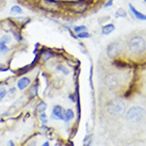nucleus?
<instances>
[{"label": "nucleus", "instance_id": "obj_1", "mask_svg": "<svg viewBox=\"0 0 146 146\" xmlns=\"http://www.w3.org/2000/svg\"><path fill=\"white\" fill-rule=\"evenodd\" d=\"M127 48L132 56H142L146 51V41L141 35H133L127 42Z\"/></svg>", "mask_w": 146, "mask_h": 146}, {"label": "nucleus", "instance_id": "obj_2", "mask_svg": "<svg viewBox=\"0 0 146 146\" xmlns=\"http://www.w3.org/2000/svg\"><path fill=\"white\" fill-rule=\"evenodd\" d=\"M106 111L114 117H121L126 112V105L121 98H113L111 99L107 106H106Z\"/></svg>", "mask_w": 146, "mask_h": 146}, {"label": "nucleus", "instance_id": "obj_3", "mask_svg": "<svg viewBox=\"0 0 146 146\" xmlns=\"http://www.w3.org/2000/svg\"><path fill=\"white\" fill-rule=\"evenodd\" d=\"M63 3L67 5L66 9L73 14H83L91 7L90 0H73V1L63 2Z\"/></svg>", "mask_w": 146, "mask_h": 146}, {"label": "nucleus", "instance_id": "obj_4", "mask_svg": "<svg viewBox=\"0 0 146 146\" xmlns=\"http://www.w3.org/2000/svg\"><path fill=\"white\" fill-rule=\"evenodd\" d=\"M145 109L140 106H133L126 112V118L129 122H141L145 116Z\"/></svg>", "mask_w": 146, "mask_h": 146}, {"label": "nucleus", "instance_id": "obj_5", "mask_svg": "<svg viewBox=\"0 0 146 146\" xmlns=\"http://www.w3.org/2000/svg\"><path fill=\"white\" fill-rule=\"evenodd\" d=\"M40 8L49 12H59L63 9V2L58 0H38Z\"/></svg>", "mask_w": 146, "mask_h": 146}, {"label": "nucleus", "instance_id": "obj_6", "mask_svg": "<svg viewBox=\"0 0 146 146\" xmlns=\"http://www.w3.org/2000/svg\"><path fill=\"white\" fill-rule=\"evenodd\" d=\"M122 51H123V45L119 41H115V42L110 43V44L107 46V50H106L107 56H108V58L111 59V60L116 59V58L122 53Z\"/></svg>", "mask_w": 146, "mask_h": 146}, {"label": "nucleus", "instance_id": "obj_7", "mask_svg": "<svg viewBox=\"0 0 146 146\" xmlns=\"http://www.w3.org/2000/svg\"><path fill=\"white\" fill-rule=\"evenodd\" d=\"M104 82H105L106 88L109 91H112V92L118 90V88L121 86V82H119L118 76H116L115 74H108L105 77Z\"/></svg>", "mask_w": 146, "mask_h": 146}, {"label": "nucleus", "instance_id": "obj_8", "mask_svg": "<svg viewBox=\"0 0 146 146\" xmlns=\"http://www.w3.org/2000/svg\"><path fill=\"white\" fill-rule=\"evenodd\" d=\"M64 112L65 110L63 109V107L60 105H56L52 108V112H51V118L52 119H61L63 121L64 119Z\"/></svg>", "mask_w": 146, "mask_h": 146}, {"label": "nucleus", "instance_id": "obj_9", "mask_svg": "<svg viewBox=\"0 0 146 146\" xmlns=\"http://www.w3.org/2000/svg\"><path fill=\"white\" fill-rule=\"evenodd\" d=\"M128 8H129L130 13L132 14V16H133L135 19L141 21H146V14H144V13H142V12H140L138 9L134 7L133 4L129 3V4H128Z\"/></svg>", "mask_w": 146, "mask_h": 146}, {"label": "nucleus", "instance_id": "obj_10", "mask_svg": "<svg viewBox=\"0 0 146 146\" xmlns=\"http://www.w3.org/2000/svg\"><path fill=\"white\" fill-rule=\"evenodd\" d=\"M30 83H31V79L29 77H21L17 81V89L19 91H24L30 85Z\"/></svg>", "mask_w": 146, "mask_h": 146}, {"label": "nucleus", "instance_id": "obj_11", "mask_svg": "<svg viewBox=\"0 0 146 146\" xmlns=\"http://www.w3.org/2000/svg\"><path fill=\"white\" fill-rule=\"evenodd\" d=\"M114 31H115V25L112 23L106 24L102 27V34H104V35H109L111 33H113Z\"/></svg>", "mask_w": 146, "mask_h": 146}, {"label": "nucleus", "instance_id": "obj_12", "mask_svg": "<svg viewBox=\"0 0 146 146\" xmlns=\"http://www.w3.org/2000/svg\"><path fill=\"white\" fill-rule=\"evenodd\" d=\"M53 57V52L51 51V50H42L41 51V54H40V59H41L42 61H48V60H50L51 58Z\"/></svg>", "mask_w": 146, "mask_h": 146}, {"label": "nucleus", "instance_id": "obj_13", "mask_svg": "<svg viewBox=\"0 0 146 146\" xmlns=\"http://www.w3.org/2000/svg\"><path fill=\"white\" fill-rule=\"evenodd\" d=\"M74 117H75V113H74L73 110H72V109L65 110V112H64V119H63L65 123H68L69 121H72Z\"/></svg>", "mask_w": 146, "mask_h": 146}, {"label": "nucleus", "instance_id": "obj_14", "mask_svg": "<svg viewBox=\"0 0 146 146\" xmlns=\"http://www.w3.org/2000/svg\"><path fill=\"white\" fill-rule=\"evenodd\" d=\"M47 109V104L45 102H38V105L36 106V108H35V111H36V113L41 114V113H44L45 111Z\"/></svg>", "mask_w": 146, "mask_h": 146}, {"label": "nucleus", "instance_id": "obj_15", "mask_svg": "<svg viewBox=\"0 0 146 146\" xmlns=\"http://www.w3.org/2000/svg\"><path fill=\"white\" fill-rule=\"evenodd\" d=\"M23 9L19 7V5H14V7H12L11 8V11H10V13L12 14V15H19V14H23Z\"/></svg>", "mask_w": 146, "mask_h": 146}, {"label": "nucleus", "instance_id": "obj_16", "mask_svg": "<svg viewBox=\"0 0 146 146\" xmlns=\"http://www.w3.org/2000/svg\"><path fill=\"white\" fill-rule=\"evenodd\" d=\"M114 16H115V18H119V17H122V18H126V17H127V13H126V11L123 8H119L117 11L115 12Z\"/></svg>", "mask_w": 146, "mask_h": 146}, {"label": "nucleus", "instance_id": "obj_17", "mask_svg": "<svg viewBox=\"0 0 146 146\" xmlns=\"http://www.w3.org/2000/svg\"><path fill=\"white\" fill-rule=\"evenodd\" d=\"M76 37H78V38H81V40H84V38H90L91 37V33L86 30V31H82V32L78 33L77 35H76Z\"/></svg>", "mask_w": 146, "mask_h": 146}, {"label": "nucleus", "instance_id": "obj_18", "mask_svg": "<svg viewBox=\"0 0 146 146\" xmlns=\"http://www.w3.org/2000/svg\"><path fill=\"white\" fill-rule=\"evenodd\" d=\"M11 41H12V38H11V36L9 34H4V35L0 37V43H2V44L8 45L11 43Z\"/></svg>", "mask_w": 146, "mask_h": 146}, {"label": "nucleus", "instance_id": "obj_19", "mask_svg": "<svg viewBox=\"0 0 146 146\" xmlns=\"http://www.w3.org/2000/svg\"><path fill=\"white\" fill-rule=\"evenodd\" d=\"M73 30L76 34H78V33L82 32V31H86L88 28H86L85 26H83V25H80V26H75V27L73 28Z\"/></svg>", "mask_w": 146, "mask_h": 146}, {"label": "nucleus", "instance_id": "obj_20", "mask_svg": "<svg viewBox=\"0 0 146 146\" xmlns=\"http://www.w3.org/2000/svg\"><path fill=\"white\" fill-rule=\"evenodd\" d=\"M57 69L59 70V72H62L64 75H68V74H69L68 68H66L64 65H62V64H58L57 65Z\"/></svg>", "mask_w": 146, "mask_h": 146}, {"label": "nucleus", "instance_id": "obj_21", "mask_svg": "<svg viewBox=\"0 0 146 146\" xmlns=\"http://www.w3.org/2000/svg\"><path fill=\"white\" fill-rule=\"evenodd\" d=\"M8 52H9L8 45L0 43V53H2V54H5V53H8Z\"/></svg>", "mask_w": 146, "mask_h": 146}, {"label": "nucleus", "instance_id": "obj_22", "mask_svg": "<svg viewBox=\"0 0 146 146\" xmlns=\"http://www.w3.org/2000/svg\"><path fill=\"white\" fill-rule=\"evenodd\" d=\"M40 121H41L42 123H43V125H46L47 123H48V117H47V115H46V113H41L40 114Z\"/></svg>", "mask_w": 146, "mask_h": 146}, {"label": "nucleus", "instance_id": "obj_23", "mask_svg": "<svg viewBox=\"0 0 146 146\" xmlns=\"http://www.w3.org/2000/svg\"><path fill=\"white\" fill-rule=\"evenodd\" d=\"M7 94H8L7 89L3 88V86H1V88H0V102H1V100L7 96Z\"/></svg>", "mask_w": 146, "mask_h": 146}, {"label": "nucleus", "instance_id": "obj_24", "mask_svg": "<svg viewBox=\"0 0 146 146\" xmlns=\"http://www.w3.org/2000/svg\"><path fill=\"white\" fill-rule=\"evenodd\" d=\"M113 3H114V0H108V1L104 4V8L105 9L110 8V7H112V5H113Z\"/></svg>", "mask_w": 146, "mask_h": 146}, {"label": "nucleus", "instance_id": "obj_25", "mask_svg": "<svg viewBox=\"0 0 146 146\" xmlns=\"http://www.w3.org/2000/svg\"><path fill=\"white\" fill-rule=\"evenodd\" d=\"M15 92H16V88H11V89L9 90V93L11 94V95H14Z\"/></svg>", "mask_w": 146, "mask_h": 146}, {"label": "nucleus", "instance_id": "obj_26", "mask_svg": "<svg viewBox=\"0 0 146 146\" xmlns=\"http://www.w3.org/2000/svg\"><path fill=\"white\" fill-rule=\"evenodd\" d=\"M68 98H69V99H70V100H72L73 102H76V99H75V97H74V95H72V94H69V95H68Z\"/></svg>", "mask_w": 146, "mask_h": 146}, {"label": "nucleus", "instance_id": "obj_27", "mask_svg": "<svg viewBox=\"0 0 146 146\" xmlns=\"http://www.w3.org/2000/svg\"><path fill=\"white\" fill-rule=\"evenodd\" d=\"M92 142H93V141H92V139H90V141H89V142H88V143H85V144H84V145H83V146H91V145H92Z\"/></svg>", "mask_w": 146, "mask_h": 146}, {"label": "nucleus", "instance_id": "obj_28", "mask_svg": "<svg viewBox=\"0 0 146 146\" xmlns=\"http://www.w3.org/2000/svg\"><path fill=\"white\" fill-rule=\"evenodd\" d=\"M8 146H15V144H14V142H13L12 140H10L8 143Z\"/></svg>", "mask_w": 146, "mask_h": 146}, {"label": "nucleus", "instance_id": "obj_29", "mask_svg": "<svg viewBox=\"0 0 146 146\" xmlns=\"http://www.w3.org/2000/svg\"><path fill=\"white\" fill-rule=\"evenodd\" d=\"M90 138H91V135H85V138L83 139V143L86 142V141H88V140H89Z\"/></svg>", "mask_w": 146, "mask_h": 146}, {"label": "nucleus", "instance_id": "obj_30", "mask_svg": "<svg viewBox=\"0 0 146 146\" xmlns=\"http://www.w3.org/2000/svg\"><path fill=\"white\" fill-rule=\"evenodd\" d=\"M42 146H50V145H49V142H45Z\"/></svg>", "mask_w": 146, "mask_h": 146}, {"label": "nucleus", "instance_id": "obj_31", "mask_svg": "<svg viewBox=\"0 0 146 146\" xmlns=\"http://www.w3.org/2000/svg\"><path fill=\"white\" fill-rule=\"evenodd\" d=\"M67 146H73V144H72V143H69V144H67Z\"/></svg>", "mask_w": 146, "mask_h": 146}, {"label": "nucleus", "instance_id": "obj_32", "mask_svg": "<svg viewBox=\"0 0 146 146\" xmlns=\"http://www.w3.org/2000/svg\"><path fill=\"white\" fill-rule=\"evenodd\" d=\"M144 2H145V3H146V0H144Z\"/></svg>", "mask_w": 146, "mask_h": 146}, {"label": "nucleus", "instance_id": "obj_33", "mask_svg": "<svg viewBox=\"0 0 146 146\" xmlns=\"http://www.w3.org/2000/svg\"><path fill=\"white\" fill-rule=\"evenodd\" d=\"M0 67H2V65H0Z\"/></svg>", "mask_w": 146, "mask_h": 146}]
</instances>
